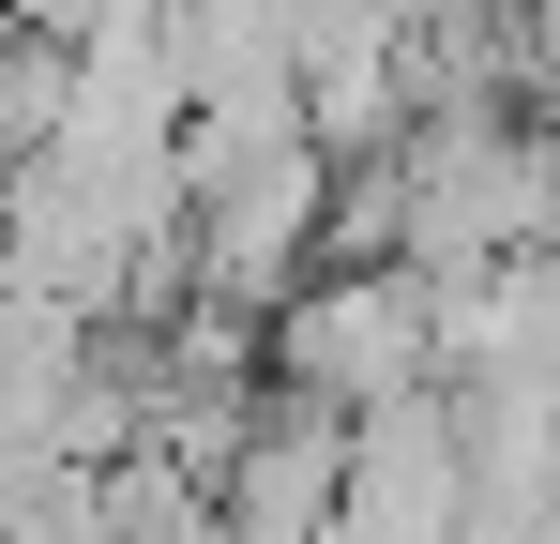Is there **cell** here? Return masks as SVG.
<instances>
[{"label":"cell","mask_w":560,"mask_h":544,"mask_svg":"<svg viewBox=\"0 0 560 544\" xmlns=\"http://www.w3.org/2000/svg\"><path fill=\"white\" fill-rule=\"evenodd\" d=\"M258 363H273V393L334 409V424H364L394 393H440V287L409 258H334L258 318Z\"/></svg>","instance_id":"6da1fadb"},{"label":"cell","mask_w":560,"mask_h":544,"mask_svg":"<svg viewBox=\"0 0 560 544\" xmlns=\"http://www.w3.org/2000/svg\"><path fill=\"white\" fill-rule=\"evenodd\" d=\"M334 484H349V424L303 409V393H258L243 453L212 469V544H318L334 530Z\"/></svg>","instance_id":"7a4b0ae2"},{"label":"cell","mask_w":560,"mask_h":544,"mask_svg":"<svg viewBox=\"0 0 560 544\" xmlns=\"http://www.w3.org/2000/svg\"><path fill=\"white\" fill-rule=\"evenodd\" d=\"M530 121H546V137H560V76H546V106H530Z\"/></svg>","instance_id":"3957f363"}]
</instances>
